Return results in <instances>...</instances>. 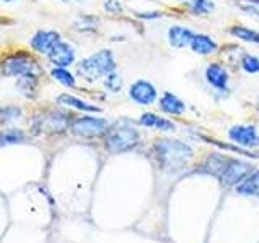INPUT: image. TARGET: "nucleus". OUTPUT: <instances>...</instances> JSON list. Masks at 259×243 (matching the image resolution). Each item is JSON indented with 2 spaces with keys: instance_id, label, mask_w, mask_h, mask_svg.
<instances>
[{
  "instance_id": "nucleus-7",
  "label": "nucleus",
  "mask_w": 259,
  "mask_h": 243,
  "mask_svg": "<svg viewBox=\"0 0 259 243\" xmlns=\"http://www.w3.org/2000/svg\"><path fill=\"white\" fill-rule=\"evenodd\" d=\"M71 115L60 110H49L37 122V130L42 133H63L71 125Z\"/></svg>"
},
{
  "instance_id": "nucleus-22",
  "label": "nucleus",
  "mask_w": 259,
  "mask_h": 243,
  "mask_svg": "<svg viewBox=\"0 0 259 243\" xmlns=\"http://www.w3.org/2000/svg\"><path fill=\"white\" fill-rule=\"evenodd\" d=\"M24 140H26V135L20 128H7L4 132H0V146L18 144Z\"/></svg>"
},
{
  "instance_id": "nucleus-11",
  "label": "nucleus",
  "mask_w": 259,
  "mask_h": 243,
  "mask_svg": "<svg viewBox=\"0 0 259 243\" xmlns=\"http://www.w3.org/2000/svg\"><path fill=\"white\" fill-rule=\"evenodd\" d=\"M49 60H51L55 67L60 68H67L75 62V49H73L68 43H63V40H59L51 51L47 54Z\"/></svg>"
},
{
  "instance_id": "nucleus-4",
  "label": "nucleus",
  "mask_w": 259,
  "mask_h": 243,
  "mask_svg": "<svg viewBox=\"0 0 259 243\" xmlns=\"http://www.w3.org/2000/svg\"><path fill=\"white\" fill-rule=\"evenodd\" d=\"M2 75L4 76H24V75H39L40 68L37 67V62L26 52H16L7 57L4 60L2 67Z\"/></svg>"
},
{
  "instance_id": "nucleus-2",
  "label": "nucleus",
  "mask_w": 259,
  "mask_h": 243,
  "mask_svg": "<svg viewBox=\"0 0 259 243\" xmlns=\"http://www.w3.org/2000/svg\"><path fill=\"white\" fill-rule=\"evenodd\" d=\"M117 70V62L113 59V54L109 49H102V51H97L96 54L86 57L76 65V73L79 78H83L89 83L105 78L109 73Z\"/></svg>"
},
{
  "instance_id": "nucleus-19",
  "label": "nucleus",
  "mask_w": 259,
  "mask_h": 243,
  "mask_svg": "<svg viewBox=\"0 0 259 243\" xmlns=\"http://www.w3.org/2000/svg\"><path fill=\"white\" fill-rule=\"evenodd\" d=\"M237 191L243 196H257L259 198V169L253 170L245 180L237 185Z\"/></svg>"
},
{
  "instance_id": "nucleus-3",
  "label": "nucleus",
  "mask_w": 259,
  "mask_h": 243,
  "mask_svg": "<svg viewBox=\"0 0 259 243\" xmlns=\"http://www.w3.org/2000/svg\"><path fill=\"white\" fill-rule=\"evenodd\" d=\"M140 132L126 122H117L115 125L109 127L107 133L104 135V146L112 154H120L132 151L140 144Z\"/></svg>"
},
{
  "instance_id": "nucleus-31",
  "label": "nucleus",
  "mask_w": 259,
  "mask_h": 243,
  "mask_svg": "<svg viewBox=\"0 0 259 243\" xmlns=\"http://www.w3.org/2000/svg\"><path fill=\"white\" fill-rule=\"evenodd\" d=\"M2 2H15V0H2Z\"/></svg>"
},
{
  "instance_id": "nucleus-18",
  "label": "nucleus",
  "mask_w": 259,
  "mask_h": 243,
  "mask_svg": "<svg viewBox=\"0 0 259 243\" xmlns=\"http://www.w3.org/2000/svg\"><path fill=\"white\" fill-rule=\"evenodd\" d=\"M57 102L62 104V105H67V107H73L76 110H83V112H93V113H97L101 112V107H97V105L88 102V101H83L79 99V97L73 96V94H68V93H63L57 97Z\"/></svg>"
},
{
  "instance_id": "nucleus-10",
  "label": "nucleus",
  "mask_w": 259,
  "mask_h": 243,
  "mask_svg": "<svg viewBox=\"0 0 259 243\" xmlns=\"http://www.w3.org/2000/svg\"><path fill=\"white\" fill-rule=\"evenodd\" d=\"M204 78L207 81V85L212 89H215L217 93H225L229 89V83H230L229 70L221 63H209L204 70Z\"/></svg>"
},
{
  "instance_id": "nucleus-23",
  "label": "nucleus",
  "mask_w": 259,
  "mask_h": 243,
  "mask_svg": "<svg viewBox=\"0 0 259 243\" xmlns=\"http://www.w3.org/2000/svg\"><path fill=\"white\" fill-rule=\"evenodd\" d=\"M185 2L194 15H210L215 10L212 0H185Z\"/></svg>"
},
{
  "instance_id": "nucleus-28",
  "label": "nucleus",
  "mask_w": 259,
  "mask_h": 243,
  "mask_svg": "<svg viewBox=\"0 0 259 243\" xmlns=\"http://www.w3.org/2000/svg\"><path fill=\"white\" fill-rule=\"evenodd\" d=\"M104 8L109 13H121V10H123V5H121L118 0H105Z\"/></svg>"
},
{
  "instance_id": "nucleus-16",
  "label": "nucleus",
  "mask_w": 259,
  "mask_h": 243,
  "mask_svg": "<svg viewBox=\"0 0 259 243\" xmlns=\"http://www.w3.org/2000/svg\"><path fill=\"white\" fill-rule=\"evenodd\" d=\"M140 125L148 127V128L162 130V132H174L175 130V124L172 120H168L165 117H159L157 113H152V112L143 113L140 117Z\"/></svg>"
},
{
  "instance_id": "nucleus-6",
  "label": "nucleus",
  "mask_w": 259,
  "mask_h": 243,
  "mask_svg": "<svg viewBox=\"0 0 259 243\" xmlns=\"http://www.w3.org/2000/svg\"><path fill=\"white\" fill-rule=\"evenodd\" d=\"M253 170H254V167H253V164H249V162L230 157L229 164H227L224 174L221 175L219 180H221V183L224 186H237L245 180Z\"/></svg>"
},
{
  "instance_id": "nucleus-15",
  "label": "nucleus",
  "mask_w": 259,
  "mask_h": 243,
  "mask_svg": "<svg viewBox=\"0 0 259 243\" xmlns=\"http://www.w3.org/2000/svg\"><path fill=\"white\" fill-rule=\"evenodd\" d=\"M159 109L168 115H183L186 112V104L177 94L165 91L159 97Z\"/></svg>"
},
{
  "instance_id": "nucleus-12",
  "label": "nucleus",
  "mask_w": 259,
  "mask_h": 243,
  "mask_svg": "<svg viewBox=\"0 0 259 243\" xmlns=\"http://www.w3.org/2000/svg\"><path fill=\"white\" fill-rule=\"evenodd\" d=\"M190 49L196 54V55H202V57H207V55H212L219 51V44L217 40L209 36V34H202V32H194V36L191 39V44Z\"/></svg>"
},
{
  "instance_id": "nucleus-8",
  "label": "nucleus",
  "mask_w": 259,
  "mask_h": 243,
  "mask_svg": "<svg viewBox=\"0 0 259 243\" xmlns=\"http://www.w3.org/2000/svg\"><path fill=\"white\" fill-rule=\"evenodd\" d=\"M230 140L238 144L241 149L257 148L259 146V130L254 125H233L227 132Z\"/></svg>"
},
{
  "instance_id": "nucleus-29",
  "label": "nucleus",
  "mask_w": 259,
  "mask_h": 243,
  "mask_svg": "<svg viewBox=\"0 0 259 243\" xmlns=\"http://www.w3.org/2000/svg\"><path fill=\"white\" fill-rule=\"evenodd\" d=\"M135 15L138 16V18H143V20L162 18V12H136Z\"/></svg>"
},
{
  "instance_id": "nucleus-17",
  "label": "nucleus",
  "mask_w": 259,
  "mask_h": 243,
  "mask_svg": "<svg viewBox=\"0 0 259 243\" xmlns=\"http://www.w3.org/2000/svg\"><path fill=\"white\" fill-rule=\"evenodd\" d=\"M229 159L230 157L222 156V154H210V156L204 160V164L201 166V169H202V172H204V174H209V175H214L217 178H221L227 164H229Z\"/></svg>"
},
{
  "instance_id": "nucleus-32",
  "label": "nucleus",
  "mask_w": 259,
  "mask_h": 243,
  "mask_svg": "<svg viewBox=\"0 0 259 243\" xmlns=\"http://www.w3.org/2000/svg\"><path fill=\"white\" fill-rule=\"evenodd\" d=\"M177 2H183V0H177Z\"/></svg>"
},
{
  "instance_id": "nucleus-9",
  "label": "nucleus",
  "mask_w": 259,
  "mask_h": 243,
  "mask_svg": "<svg viewBox=\"0 0 259 243\" xmlns=\"http://www.w3.org/2000/svg\"><path fill=\"white\" fill-rule=\"evenodd\" d=\"M128 96L138 105H151L157 101V88L148 79H136L128 88Z\"/></svg>"
},
{
  "instance_id": "nucleus-1",
  "label": "nucleus",
  "mask_w": 259,
  "mask_h": 243,
  "mask_svg": "<svg viewBox=\"0 0 259 243\" xmlns=\"http://www.w3.org/2000/svg\"><path fill=\"white\" fill-rule=\"evenodd\" d=\"M152 149L160 169L165 172H178L185 169L194 154L190 144L180 140H172V138H159L154 143Z\"/></svg>"
},
{
  "instance_id": "nucleus-21",
  "label": "nucleus",
  "mask_w": 259,
  "mask_h": 243,
  "mask_svg": "<svg viewBox=\"0 0 259 243\" xmlns=\"http://www.w3.org/2000/svg\"><path fill=\"white\" fill-rule=\"evenodd\" d=\"M230 34L233 37H237L240 40H245V43L251 44H259V31H254L248 26H241V24H235L230 28Z\"/></svg>"
},
{
  "instance_id": "nucleus-30",
  "label": "nucleus",
  "mask_w": 259,
  "mask_h": 243,
  "mask_svg": "<svg viewBox=\"0 0 259 243\" xmlns=\"http://www.w3.org/2000/svg\"><path fill=\"white\" fill-rule=\"evenodd\" d=\"M62 2H65V4H68V2H78V0H62Z\"/></svg>"
},
{
  "instance_id": "nucleus-14",
  "label": "nucleus",
  "mask_w": 259,
  "mask_h": 243,
  "mask_svg": "<svg viewBox=\"0 0 259 243\" xmlns=\"http://www.w3.org/2000/svg\"><path fill=\"white\" fill-rule=\"evenodd\" d=\"M167 36H168V43L172 47L185 49V47H190L191 39L194 36V31L183 26V24H174V26L168 28Z\"/></svg>"
},
{
  "instance_id": "nucleus-5",
  "label": "nucleus",
  "mask_w": 259,
  "mask_h": 243,
  "mask_svg": "<svg viewBox=\"0 0 259 243\" xmlns=\"http://www.w3.org/2000/svg\"><path fill=\"white\" fill-rule=\"evenodd\" d=\"M109 122L105 118L101 117H91V115H86V117H78V118H73L71 122V132L78 135V136H84V138H97V136H104L107 133L109 130Z\"/></svg>"
},
{
  "instance_id": "nucleus-24",
  "label": "nucleus",
  "mask_w": 259,
  "mask_h": 243,
  "mask_svg": "<svg viewBox=\"0 0 259 243\" xmlns=\"http://www.w3.org/2000/svg\"><path fill=\"white\" fill-rule=\"evenodd\" d=\"M240 68L245 73H249V75H257L259 73V57L254 54L245 52L240 59Z\"/></svg>"
},
{
  "instance_id": "nucleus-20",
  "label": "nucleus",
  "mask_w": 259,
  "mask_h": 243,
  "mask_svg": "<svg viewBox=\"0 0 259 243\" xmlns=\"http://www.w3.org/2000/svg\"><path fill=\"white\" fill-rule=\"evenodd\" d=\"M37 86H39V75H24L20 76L16 81V88L20 89V93L26 97H36L37 94Z\"/></svg>"
},
{
  "instance_id": "nucleus-25",
  "label": "nucleus",
  "mask_w": 259,
  "mask_h": 243,
  "mask_svg": "<svg viewBox=\"0 0 259 243\" xmlns=\"http://www.w3.org/2000/svg\"><path fill=\"white\" fill-rule=\"evenodd\" d=\"M51 75H52V78H54L55 81H59V83H62L63 86H70V88H73V86L76 85L75 76H73L67 68L55 67V68L51 71Z\"/></svg>"
},
{
  "instance_id": "nucleus-27",
  "label": "nucleus",
  "mask_w": 259,
  "mask_h": 243,
  "mask_svg": "<svg viewBox=\"0 0 259 243\" xmlns=\"http://www.w3.org/2000/svg\"><path fill=\"white\" fill-rule=\"evenodd\" d=\"M21 109L15 107V105H8V107L0 109V122H12L15 118H20Z\"/></svg>"
},
{
  "instance_id": "nucleus-13",
  "label": "nucleus",
  "mask_w": 259,
  "mask_h": 243,
  "mask_svg": "<svg viewBox=\"0 0 259 243\" xmlns=\"http://www.w3.org/2000/svg\"><path fill=\"white\" fill-rule=\"evenodd\" d=\"M59 40L62 39L57 31H37L31 39V47L39 54H49Z\"/></svg>"
},
{
  "instance_id": "nucleus-26",
  "label": "nucleus",
  "mask_w": 259,
  "mask_h": 243,
  "mask_svg": "<svg viewBox=\"0 0 259 243\" xmlns=\"http://www.w3.org/2000/svg\"><path fill=\"white\" fill-rule=\"evenodd\" d=\"M104 86H105V89H107L109 93L117 94V93L121 91L123 81H121V76L118 75L117 71H112V73H109L107 76H105V79H104Z\"/></svg>"
}]
</instances>
